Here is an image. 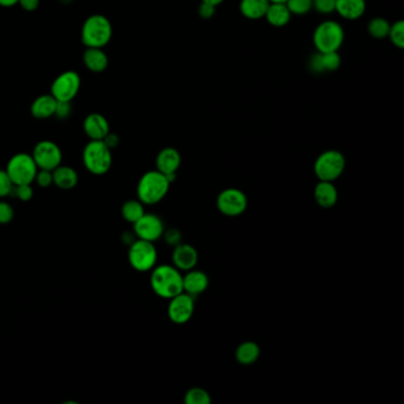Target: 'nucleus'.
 <instances>
[{
	"label": "nucleus",
	"mask_w": 404,
	"mask_h": 404,
	"mask_svg": "<svg viewBox=\"0 0 404 404\" xmlns=\"http://www.w3.org/2000/svg\"><path fill=\"white\" fill-rule=\"evenodd\" d=\"M151 288L158 297L170 300L183 291V275L174 265L156 266L151 273Z\"/></svg>",
	"instance_id": "obj_1"
},
{
	"label": "nucleus",
	"mask_w": 404,
	"mask_h": 404,
	"mask_svg": "<svg viewBox=\"0 0 404 404\" xmlns=\"http://www.w3.org/2000/svg\"><path fill=\"white\" fill-rule=\"evenodd\" d=\"M171 183L165 174L158 170L142 174L137 186V196L144 206H154L166 197Z\"/></svg>",
	"instance_id": "obj_2"
},
{
	"label": "nucleus",
	"mask_w": 404,
	"mask_h": 404,
	"mask_svg": "<svg viewBox=\"0 0 404 404\" xmlns=\"http://www.w3.org/2000/svg\"><path fill=\"white\" fill-rule=\"evenodd\" d=\"M113 36V26L103 14H92L82 26V43L87 48H105Z\"/></svg>",
	"instance_id": "obj_3"
},
{
	"label": "nucleus",
	"mask_w": 404,
	"mask_h": 404,
	"mask_svg": "<svg viewBox=\"0 0 404 404\" xmlns=\"http://www.w3.org/2000/svg\"><path fill=\"white\" fill-rule=\"evenodd\" d=\"M82 161L85 169L92 174H106L113 164L112 149L103 140H90L82 152Z\"/></svg>",
	"instance_id": "obj_4"
},
{
	"label": "nucleus",
	"mask_w": 404,
	"mask_h": 404,
	"mask_svg": "<svg viewBox=\"0 0 404 404\" xmlns=\"http://www.w3.org/2000/svg\"><path fill=\"white\" fill-rule=\"evenodd\" d=\"M344 28L338 21L320 23L313 33V44L318 53H336L344 43Z\"/></svg>",
	"instance_id": "obj_5"
},
{
	"label": "nucleus",
	"mask_w": 404,
	"mask_h": 404,
	"mask_svg": "<svg viewBox=\"0 0 404 404\" xmlns=\"http://www.w3.org/2000/svg\"><path fill=\"white\" fill-rule=\"evenodd\" d=\"M346 166L344 154L337 149H327L314 161V174L319 181H334L341 177Z\"/></svg>",
	"instance_id": "obj_6"
},
{
	"label": "nucleus",
	"mask_w": 404,
	"mask_h": 404,
	"mask_svg": "<svg viewBox=\"0 0 404 404\" xmlns=\"http://www.w3.org/2000/svg\"><path fill=\"white\" fill-rule=\"evenodd\" d=\"M158 252L153 242L137 238L128 249V262L133 270L140 273L152 270L156 266Z\"/></svg>",
	"instance_id": "obj_7"
},
{
	"label": "nucleus",
	"mask_w": 404,
	"mask_h": 404,
	"mask_svg": "<svg viewBox=\"0 0 404 404\" xmlns=\"http://www.w3.org/2000/svg\"><path fill=\"white\" fill-rule=\"evenodd\" d=\"M5 171L14 186H17V185L32 184L35 181L38 167L36 165L31 154L21 152L11 156Z\"/></svg>",
	"instance_id": "obj_8"
},
{
	"label": "nucleus",
	"mask_w": 404,
	"mask_h": 404,
	"mask_svg": "<svg viewBox=\"0 0 404 404\" xmlns=\"http://www.w3.org/2000/svg\"><path fill=\"white\" fill-rule=\"evenodd\" d=\"M81 88V78L74 70L64 71L53 80L51 95L58 102H71Z\"/></svg>",
	"instance_id": "obj_9"
},
{
	"label": "nucleus",
	"mask_w": 404,
	"mask_h": 404,
	"mask_svg": "<svg viewBox=\"0 0 404 404\" xmlns=\"http://www.w3.org/2000/svg\"><path fill=\"white\" fill-rule=\"evenodd\" d=\"M217 209L227 217L241 216L248 206V198L240 188H228L220 192L216 201Z\"/></svg>",
	"instance_id": "obj_10"
},
{
	"label": "nucleus",
	"mask_w": 404,
	"mask_h": 404,
	"mask_svg": "<svg viewBox=\"0 0 404 404\" xmlns=\"http://www.w3.org/2000/svg\"><path fill=\"white\" fill-rule=\"evenodd\" d=\"M32 158L35 160L36 165L43 170L53 171L60 166L63 160V154L60 151V146L56 142L50 140H42L37 142L33 151Z\"/></svg>",
	"instance_id": "obj_11"
},
{
	"label": "nucleus",
	"mask_w": 404,
	"mask_h": 404,
	"mask_svg": "<svg viewBox=\"0 0 404 404\" xmlns=\"http://www.w3.org/2000/svg\"><path fill=\"white\" fill-rule=\"evenodd\" d=\"M195 313V297L181 292L170 299L167 306L169 319L177 325H184L191 319Z\"/></svg>",
	"instance_id": "obj_12"
},
{
	"label": "nucleus",
	"mask_w": 404,
	"mask_h": 404,
	"mask_svg": "<svg viewBox=\"0 0 404 404\" xmlns=\"http://www.w3.org/2000/svg\"><path fill=\"white\" fill-rule=\"evenodd\" d=\"M165 227L164 222L156 213H144L134 224L133 234L135 238L145 241L156 242L163 236Z\"/></svg>",
	"instance_id": "obj_13"
},
{
	"label": "nucleus",
	"mask_w": 404,
	"mask_h": 404,
	"mask_svg": "<svg viewBox=\"0 0 404 404\" xmlns=\"http://www.w3.org/2000/svg\"><path fill=\"white\" fill-rule=\"evenodd\" d=\"M198 262V252L188 243H179L172 253V265L181 272H188L195 268Z\"/></svg>",
	"instance_id": "obj_14"
},
{
	"label": "nucleus",
	"mask_w": 404,
	"mask_h": 404,
	"mask_svg": "<svg viewBox=\"0 0 404 404\" xmlns=\"http://www.w3.org/2000/svg\"><path fill=\"white\" fill-rule=\"evenodd\" d=\"M83 131L90 140H103L110 132V122L102 114H89L83 121Z\"/></svg>",
	"instance_id": "obj_15"
},
{
	"label": "nucleus",
	"mask_w": 404,
	"mask_h": 404,
	"mask_svg": "<svg viewBox=\"0 0 404 404\" xmlns=\"http://www.w3.org/2000/svg\"><path fill=\"white\" fill-rule=\"evenodd\" d=\"M181 164V153L178 152L177 149H174V147H165L156 156V170L165 174V176L177 174Z\"/></svg>",
	"instance_id": "obj_16"
},
{
	"label": "nucleus",
	"mask_w": 404,
	"mask_h": 404,
	"mask_svg": "<svg viewBox=\"0 0 404 404\" xmlns=\"http://www.w3.org/2000/svg\"><path fill=\"white\" fill-rule=\"evenodd\" d=\"M209 287V277L202 270H188L183 275V291L192 297L202 294Z\"/></svg>",
	"instance_id": "obj_17"
},
{
	"label": "nucleus",
	"mask_w": 404,
	"mask_h": 404,
	"mask_svg": "<svg viewBox=\"0 0 404 404\" xmlns=\"http://www.w3.org/2000/svg\"><path fill=\"white\" fill-rule=\"evenodd\" d=\"M313 196L317 204L324 209H331L338 202V190L334 181H319L314 188Z\"/></svg>",
	"instance_id": "obj_18"
},
{
	"label": "nucleus",
	"mask_w": 404,
	"mask_h": 404,
	"mask_svg": "<svg viewBox=\"0 0 404 404\" xmlns=\"http://www.w3.org/2000/svg\"><path fill=\"white\" fill-rule=\"evenodd\" d=\"M57 101L51 94H43L32 102L30 107L31 115L38 120H46L56 113Z\"/></svg>",
	"instance_id": "obj_19"
},
{
	"label": "nucleus",
	"mask_w": 404,
	"mask_h": 404,
	"mask_svg": "<svg viewBox=\"0 0 404 404\" xmlns=\"http://www.w3.org/2000/svg\"><path fill=\"white\" fill-rule=\"evenodd\" d=\"M341 56L338 51L336 53H318L309 60L311 70L316 73H327L336 71L341 67Z\"/></svg>",
	"instance_id": "obj_20"
},
{
	"label": "nucleus",
	"mask_w": 404,
	"mask_h": 404,
	"mask_svg": "<svg viewBox=\"0 0 404 404\" xmlns=\"http://www.w3.org/2000/svg\"><path fill=\"white\" fill-rule=\"evenodd\" d=\"M83 63L92 73H102L108 68V56L102 48H87L83 53Z\"/></svg>",
	"instance_id": "obj_21"
},
{
	"label": "nucleus",
	"mask_w": 404,
	"mask_h": 404,
	"mask_svg": "<svg viewBox=\"0 0 404 404\" xmlns=\"http://www.w3.org/2000/svg\"><path fill=\"white\" fill-rule=\"evenodd\" d=\"M366 10V0H336V12L348 21L359 19Z\"/></svg>",
	"instance_id": "obj_22"
},
{
	"label": "nucleus",
	"mask_w": 404,
	"mask_h": 404,
	"mask_svg": "<svg viewBox=\"0 0 404 404\" xmlns=\"http://www.w3.org/2000/svg\"><path fill=\"white\" fill-rule=\"evenodd\" d=\"M53 185L60 190H71L78 183V174L71 166L60 164L53 171Z\"/></svg>",
	"instance_id": "obj_23"
},
{
	"label": "nucleus",
	"mask_w": 404,
	"mask_h": 404,
	"mask_svg": "<svg viewBox=\"0 0 404 404\" xmlns=\"http://www.w3.org/2000/svg\"><path fill=\"white\" fill-rule=\"evenodd\" d=\"M267 21L272 26L282 28L291 21V11L288 10L287 5L285 3H270L265 14Z\"/></svg>",
	"instance_id": "obj_24"
},
{
	"label": "nucleus",
	"mask_w": 404,
	"mask_h": 404,
	"mask_svg": "<svg viewBox=\"0 0 404 404\" xmlns=\"http://www.w3.org/2000/svg\"><path fill=\"white\" fill-rule=\"evenodd\" d=\"M261 349L255 341H248L238 345L235 352V358L241 366H252L259 359Z\"/></svg>",
	"instance_id": "obj_25"
},
{
	"label": "nucleus",
	"mask_w": 404,
	"mask_h": 404,
	"mask_svg": "<svg viewBox=\"0 0 404 404\" xmlns=\"http://www.w3.org/2000/svg\"><path fill=\"white\" fill-rule=\"evenodd\" d=\"M270 4V0H241L240 12L245 18L256 21V19L265 18Z\"/></svg>",
	"instance_id": "obj_26"
},
{
	"label": "nucleus",
	"mask_w": 404,
	"mask_h": 404,
	"mask_svg": "<svg viewBox=\"0 0 404 404\" xmlns=\"http://www.w3.org/2000/svg\"><path fill=\"white\" fill-rule=\"evenodd\" d=\"M145 213V208L139 199H129L121 206V215L128 223L134 224Z\"/></svg>",
	"instance_id": "obj_27"
},
{
	"label": "nucleus",
	"mask_w": 404,
	"mask_h": 404,
	"mask_svg": "<svg viewBox=\"0 0 404 404\" xmlns=\"http://www.w3.org/2000/svg\"><path fill=\"white\" fill-rule=\"evenodd\" d=\"M390 23L386 18H373L368 24V32L375 39L387 38L390 30Z\"/></svg>",
	"instance_id": "obj_28"
},
{
	"label": "nucleus",
	"mask_w": 404,
	"mask_h": 404,
	"mask_svg": "<svg viewBox=\"0 0 404 404\" xmlns=\"http://www.w3.org/2000/svg\"><path fill=\"white\" fill-rule=\"evenodd\" d=\"M185 404H210L211 398L206 389L203 388H191L186 391L184 396Z\"/></svg>",
	"instance_id": "obj_29"
},
{
	"label": "nucleus",
	"mask_w": 404,
	"mask_h": 404,
	"mask_svg": "<svg viewBox=\"0 0 404 404\" xmlns=\"http://www.w3.org/2000/svg\"><path fill=\"white\" fill-rule=\"evenodd\" d=\"M388 37L390 38V42L394 44L398 49L404 48V21H398L394 24L390 25L389 35Z\"/></svg>",
	"instance_id": "obj_30"
},
{
	"label": "nucleus",
	"mask_w": 404,
	"mask_h": 404,
	"mask_svg": "<svg viewBox=\"0 0 404 404\" xmlns=\"http://www.w3.org/2000/svg\"><path fill=\"white\" fill-rule=\"evenodd\" d=\"M285 4L295 16H304L312 10V0H286Z\"/></svg>",
	"instance_id": "obj_31"
},
{
	"label": "nucleus",
	"mask_w": 404,
	"mask_h": 404,
	"mask_svg": "<svg viewBox=\"0 0 404 404\" xmlns=\"http://www.w3.org/2000/svg\"><path fill=\"white\" fill-rule=\"evenodd\" d=\"M14 185L6 171L0 170V198H6L14 192Z\"/></svg>",
	"instance_id": "obj_32"
},
{
	"label": "nucleus",
	"mask_w": 404,
	"mask_h": 404,
	"mask_svg": "<svg viewBox=\"0 0 404 404\" xmlns=\"http://www.w3.org/2000/svg\"><path fill=\"white\" fill-rule=\"evenodd\" d=\"M312 9L321 14H330L336 11V0H312Z\"/></svg>",
	"instance_id": "obj_33"
},
{
	"label": "nucleus",
	"mask_w": 404,
	"mask_h": 404,
	"mask_svg": "<svg viewBox=\"0 0 404 404\" xmlns=\"http://www.w3.org/2000/svg\"><path fill=\"white\" fill-rule=\"evenodd\" d=\"M35 181L41 188H46L53 184V171L38 169L36 174Z\"/></svg>",
	"instance_id": "obj_34"
},
{
	"label": "nucleus",
	"mask_w": 404,
	"mask_h": 404,
	"mask_svg": "<svg viewBox=\"0 0 404 404\" xmlns=\"http://www.w3.org/2000/svg\"><path fill=\"white\" fill-rule=\"evenodd\" d=\"M14 195L21 202H28L33 197V188L31 184L17 185L14 188Z\"/></svg>",
	"instance_id": "obj_35"
},
{
	"label": "nucleus",
	"mask_w": 404,
	"mask_h": 404,
	"mask_svg": "<svg viewBox=\"0 0 404 404\" xmlns=\"http://www.w3.org/2000/svg\"><path fill=\"white\" fill-rule=\"evenodd\" d=\"M14 217V210L10 203L0 201V224H9L12 222Z\"/></svg>",
	"instance_id": "obj_36"
},
{
	"label": "nucleus",
	"mask_w": 404,
	"mask_h": 404,
	"mask_svg": "<svg viewBox=\"0 0 404 404\" xmlns=\"http://www.w3.org/2000/svg\"><path fill=\"white\" fill-rule=\"evenodd\" d=\"M163 236L165 238L167 245H172V247H176V245L181 243V231L177 230V229H169L167 231H164Z\"/></svg>",
	"instance_id": "obj_37"
},
{
	"label": "nucleus",
	"mask_w": 404,
	"mask_h": 404,
	"mask_svg": "<svg viewBox=\"0 0 404 404\" xmlns=\"http://www.w3.org/2000/svg\"><path fill=\"white\" fill-rule=\"evenodd\" d=\"M215 10H216V6L210 5V4L203 3L202 1L201 6H199L198 14L204 19H209L215 14Z\"/></svg>",
	"instance_id": "obj_38"
},
{
	"label": "nucleus",
	"mask_w": 404,
	"mask_h": 404,
	"mask_svg": "<svg viewBox=\"0 0 404 404\" xmlns=\"http://www.w3.org/2000/svg\"><path fill=\"white\" fill-rule=\"evenodd\" d=\"M69 114H70V102L57 103L56 113H55L56 117L64 119V117H67Z\"/></svg>",
	"instance_id": "obj_39"
},
{
	"label": "nucleus",
	"mask_w": 404,
	"mask_h": 404,
	"mask_svg": "<svg viewBox=\"0 0 404 404\" xmlns=\"http://www.w3.org/2000/svg\"><path fill=\"white\" fill-rule=\"evenodd\" d=\"M18 4L21 5L23 10L32 12V11H36L38 9L39 0H19Z\"/></svg>",
	"instance_id": "obj_40"
},
{
	"label": "nucleus",
	"mask_w": 404,
	"mask_h": 404,
	"mask_svg": "<svg viewBox=\"0 0 404 404\" xmlns=\"http://www.w3.org/2000/svg\"><path fill=\"white\" fill-rule=\"evenodd\" d=\"M103 142L106 144L110 149H114V147H117L119 145V142H120V139L117 137V134H114V133H108L107 134L106 138L103 139Z\"/></svg>",
	"instance_id": "obj_41"
},
{
	"label": "nucleus",
	"mask_w": 404,
	"mask_h": 404,
	"mask_svg": "<svg viewBox=\"0 0 404 404\" xmlns=\"http://www.w3.org/2000/svg\"><path fill=\"white\" fill-rule=\"evenodd\" d=\"M19 0H0V6L3 7H12L14 5H18Z\"/></svg>",
	"instance_id": "obj_42"
},
{
	"label": "nucleus",
	"mask_w": 404,
	"mask_h": 404,
	"mask_svg": "<svg viewBox=\"0 0 404 404\" xmlns=\"http://www.w3.org/2000/svg\"><path fill=\"white\" fill-rule=\"evenodd\" d=\"M203 3L210 4L213 6H218L220 4L223 3L224 0H202Z\"/></svg>",
	"instance_id": "obj_43"
},
{
	"label": "nucleus",
	"mask_w": 404,
	"mask_h": 404,
	"mask_svg": "<svg viewBox=\"0 0 404 404\" xmlns=\"http://www.w3.org/2000/svg\"><path fill=\"white\" fill-rule=\"evenodd\" d=\"M270 3H286V0H270Z\"/></svg>",
	"instance_id": "obj_44"
}]
</instances>
